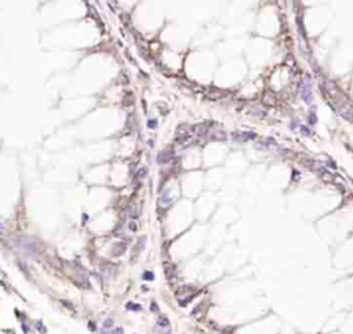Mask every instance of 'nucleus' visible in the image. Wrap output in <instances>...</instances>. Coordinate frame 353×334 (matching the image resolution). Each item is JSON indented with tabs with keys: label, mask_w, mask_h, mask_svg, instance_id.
<instances>
[{
	"label": "nucleus",
	"mask_w": 353,
	"mask_h": 334,
	"mask_svg": "<svg viewBox=\"0 0 353 334\" xmlns=\"http://www.w3.org/2000/svg\"><path fill=\"white\" fill-rule=\"evenodd\" d=\"M156 124H157L156 120H150V122H148V126H149L150 129H155V127H156Z\"/></svg>",
	"instance_id": "39448f33"
},
{
	"label": "nucleus",
	"mask_w": 353,
	"mask_h": 334,
	"mask_svg": "<svg viewBox=\"0 0 353 334\" xmlns=\"http://www.w3.org/2000/svg\"><path fill=\"white\" fill-rule=\"evenodd\" d=\"M0 233H3V225H0Z\"/></svg>",
	"instance_id": "6e6552de"
},
{
	"label": "nucleus",
	"mask_w": 353,
	"mask_h": 334,
	"mask_svg": "<svg viewBox=\"0 0 353 334\" xmlns=\"http://www.w3.org/2000/svg\"><path fill=\"white\" fill-rule=\"evenodd\" d=\"M143 278H145V279H149V280H152V279H153V273H152V272H145V275H143Z\"/></svg>",
	"instance_id": "20e7f679"
},
{
	"label": "nucleus",
	"mask_w": 353,
	"mask_h": 334,
	"mask_svg": "<svg viewBox=\"0 0 353 334\" xmlns=\"http://www.w3.org/2000/svg\"><path fill=\"white\" fill-rule=\"evenodd\" d=\"M171 156H173V151H171V149H164V151H161V152L157 155V163H165V162H168V160L171 159Z\"/></svg>",
	"instance_id": "f03ea898"
},
{
	"label": "nucleus",
	"mask_w": 353,
	"mask_h": 334,
	"mask_svg": "<svg viewBox=\"0 0 353 334\" xmlns=\"http://www.w3.org/2000/svg\"><path fill=\"white\" fill-rule=\"evenodd\" d=\"M168 334H170V333H168Z\"/></svg>",
	"instance_id": "1a4fd4ad"
},
{
	"label": "nucleus",
	"mask_w": 353,
	"mask_h": 334,
	"mask_svg": "<svg viewBox=\"0 0 353 334\" xmlns=\"http://www.w3.org/2000/svg\"><path fill=\"white\" fill-rule=\"evenodd\" d=\"M310 87H312V84H310V80L309 79H305L302 82V84H301V93H302V97H304V100L306 102H309L312 100V90H310Z\"/></svg>",
	"instance_id": "f257e3e1"
},
{
	"label": "nucleus",
	"mask_w": 353,
	"mask_h": 334,
	"mask_svg": "<svg viewBox=\"0 0 353 334\" xmlns=\"http://www.w3.org/2000/svg\"><path fill=\"white\" fill-rule=\"evenodd\" d=\"M159 325H160V326H163V327L168 326V319L165 318V316H161V318H159Z\"/></svg>",
	"instance_id": "7ed1b4c3"
},
{
	"label": "nucleus",
	"mask_w": 353,
	"mask_h": 334,
	"mask_svg": "<svg viewBox=\"0 0 353 334\" xmlns=\"http://www.w3.org/2000/svg\"><path fill=\"white\" fill-rule=\"evenodd\" d=\"M130 229H131V231H135V229H137V225H135V222H130Z\"/></svg>",
	"instance_id": "423d86ee"
},
{
	"label": "nucleus",
	"mask_w": 353,
	"mask_h": 334,
	"mask_svg": "<svg viewBox=\"0 0 353 334\" xmlns=\"http://www.w3.org/2000/svg\"><path fill=\"white\" fill-rule=\"evenodd\" d=\"M302 133H305V134H309V130H308V129H304V127H302Z\"/></svg>",
	"instance_id": "0eeeda50"
}]
</instances>
